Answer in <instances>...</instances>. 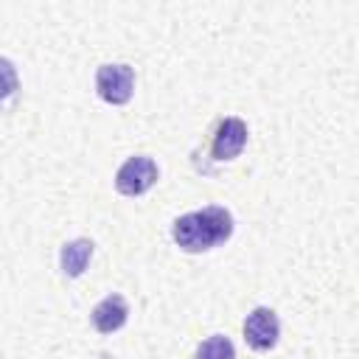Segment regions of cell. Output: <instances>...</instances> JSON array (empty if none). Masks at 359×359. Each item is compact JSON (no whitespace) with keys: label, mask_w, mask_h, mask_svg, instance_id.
Instances as JSON below:
<instances>
[{"label":"cell","mask_w":359,"mask_h":359,"mask_svg":"<svg viewBox=\"0 0 359 359\" xmlns=\"http://www.w3.org/2000/svg\"><path fill=\"white\" fill-rule=\"evenodd\" d=\"M233 233V216L222 205H208L202 210H191L180 216L171 227L174 241L185 252H205L224 244Z\"/></svg>","instance_id":"cell-1"},{"label":"cell","mask_w":359,"mask_h":359,"mask_svg":"<svg viewBox=\"0 0 359 359\" xmlns=\"http://www.w3.org/2000/svg\"><path fill=\"white\" fill-rule=\"evenodd\" d=\"M157 177H160L157 163H154L151 157L137 154V157H129V160L118 168V174H115V188H118L123 196H140V194H146V191L157 182Z\"/></svg>","instance_id":"cell-2"},{"label":"cell","mask_w":359,"mask_h":359,"mask_svg":"<svg viewBox=\"0 0 359 359\" xmlns=\"http://www.w3.org/2000/svg\"><path fill=\"white\" fill-rule=\"evenodd\" d=\"M95 90L107 104H126L135 90V70L129 65H101L95 73Z\"/></svg>","instance_id":"cell-3"},{"label":"cell","mask_w":359,"mask_h":359,"mask_svg":"<svg viewBox=\"0 0 359 359\" xmlns=\"http://www.w3.org/2000/svg\"><path fill=\"white\" fill-rule=\"evenodd\" d=\"M280 337V323H278V314L266 306H258L247 314L244 320V339L252 351H269L275 348Z\"/></svg>","instance_id":"cell-4"},{"label":"cell","mask_w":359,"mask_h":359,"mask_svg":"<svg viewBox=\"0 0 359 359\" xmlns=\"http://www.w3.org/2000/svg\"><path fill=\"white\" fill-rule=\"evenodd\" d=\"M247 143V123L241 118H224L216 126L213 135V157L216 160H233L241 154Z\"/></svg>","instance_id":"cell-5"},{"label":"cell","mask_w":359,"mask_h":359,"mask_svg":"<svg viewBox=\"0 0 359 359\" xmlns=\"http://www.w3.org/2000/svg\"><path fill=\"white\" fill-rule=\"evenodd\" d=\"M129 317V306L121 294H107L95 309H93V325L101 334H112L118 331Z\"/></svg>","instance_id":"cell-6"},{"label":"cell","mask_w":359,"mask_h":359,"mask_svg":"<svg viewBox=\"0 0 359 359\" xmlns=\"http://www.w3.org/2000/svg\"><path fill=\"white\" fill-rule=\"evenodd\" d=\"M90 255H93V241L87 238H76V241H67L59 252V264H62V272L67 278H79L87 264H90Z\"/></svg>","instance_id":"cell-7"},{"label":"cell","mask_w":359,"mask_h":359,"mask_svg":"<svg viewBox=\"0 0 359 359\" xmlns=\"http://www.w3.org/2000/svg\"><path fill=\"white\" fill-rule=\"evenodd\" d=\"M196 359H236V348L224 334H213L196 348Z\"/></svg>","instance_id":"cell-8"},{"label":"cell","mask_w":359,"mask_h":359,"mask_svg":"<svg viewBox=\"0 0 359 359\" xmlns=\"http://www.w3.org/2000/svg\"><path fill=\"white\" fill-rule=\"evenodd\" d=\"M101 359H109V356H101Z\"/></svg>","instance_id":"cell-9"}]
</instances>
